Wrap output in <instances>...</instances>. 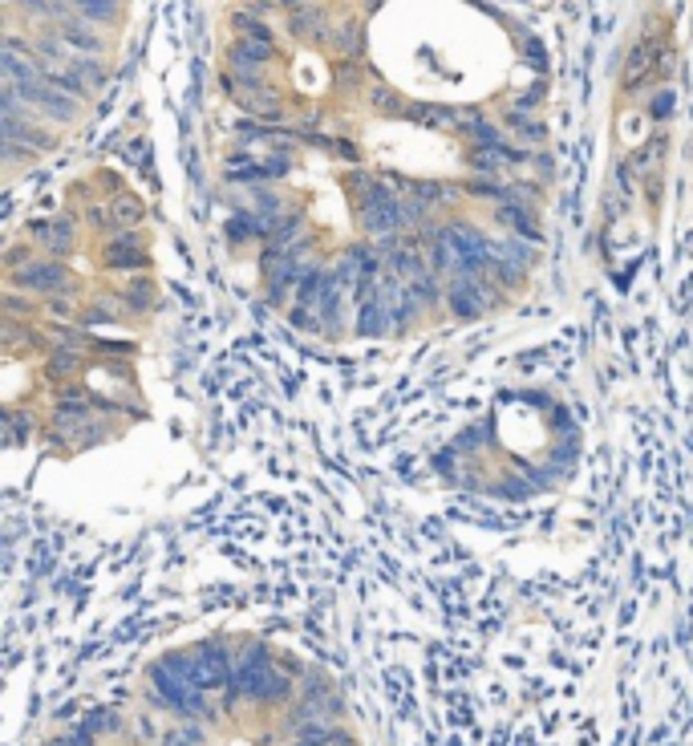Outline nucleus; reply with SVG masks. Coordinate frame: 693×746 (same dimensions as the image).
Segmentation results:
<instances>
[{
    "instance_id": "1a4fd4ad",
    "label": "nucleus",
    "mask_w": 693,
    "mask_h": 746,
    "mask_svg": "<svg viewBox=\"0 0 693 746\" xmlns=\"http://www.w3.org/2000/svg\"><path fill=\"white\" fill-rule=\"evenodd\" d=\"M240 106L248 110V118H268V122H276L280 114H284V98L276 94V86L268 82L264 90H256V94H244L240 98Z\"/></svg>"
},
{
    "instance_id": "f3484780",
    "label": "nucleus",
    "mask_w": 693,
    "mask_h": 746,
    "mask_svg": "<svg viewBox=\"0 0 693 746\" xmlns=\"http://www.w3.org/2000/svg\"><path fill=\"white\" fill-rule=\"evenodd\" d=\"M507 126H511L519 138H527V142H544V138H548V126H544V122H531L523 110H511V114H507Z\"/></svg>"
},
{
    "instance_id": "9d476101",
    "label": "nucleus",
    "mask_w": 693,
    "mask_h": 746,
    "mask_svg": "<svg viewBox=\"0 0 693 746\" xmlns=\"http://www.w3.org/2000/svg\"><path fill=\"white\" fill-rule=\"evenodd\" d=\"M458 130L467 134L479 151H499V146H507L503 142V134H499V126L495 122H487V118H479V114H471V118H462L458 122Z\"/></svg>"
},
{
    "instance_id": "2f4dec72",
    "label": "nucleus",
    "mask_w": 693,
    "mask_h": 746,
    "mask_svg": "<svg viewBox=\"0 0 693 746\" xmlns=\"http://www.w3.org/2000/svg\"><path fill=\"white\" fill-rule=\"evenodd\" d=\"M531 163H535V167H539V171H544V175H548V171H552V155H535V159H531Z\"/></svg>"
},
{
    "instance_id": "20e7f679",
    "label": "nucleus",
    "mask_w": 693,
    "mask_h": 746,
    "mask_svg": "<svg viewBox=\"0 0 693 746\" xmlns=\"http://www.w3.org/2000/svg\"><path fill=\"white\" fill-rule=\"evenodd\" d=\"M53 29H57V37H61L77 57H102V53H106V37L98 33V25H90V21L77 17V5H61Z\"/></svg>"
},
{
    "instance_id": "6e6552de",
    "label": "nucleus",
    "mask_w": 693,
    "mask_h": 746,
    "mask_svg": "<svg viewBox=\"0 0 693 746\" xmlns=\"http://www.w3.org/2000/svg\"><path fill=\"white\" fill-rule=\"evenodd\" d=\"M82 369V345H69V341H61V345H53L49 349V378L53 382H65V378H73V373Z\"/></svg>"
},
{
    "instance_id": "393cba45",
    "label": "nucleus",
    "mask_w": 693,
    "mask_h": 746,
    "mask_svg": "<svg viewBox=\"0 0 693 746\" xmlns=\"http://www.w3.org/2000/svg\"><path fill=\"white\" fill-rule=\"evenodd\" d=\"M491 280H495L499 288H519V284L527 280V272H523V268H515V264H507V260H499V264L491 268Z\"/></svg>"
},
{
    "instance_id": "7ed1b4c3",
    "label": "nucleus",
    "mask_w": 693,
    "mask_h": 746,
    "mask_svg": "<svg viewBox=\"0 0 693 746\" xmlns=\"http://www.w3.org/2000/svg\"><path fill=\"white\" fill-rule=\"evenodd\" d=\"M17 90V98L41 118V122H53V126H69V122H77V114H82V102H73L69 94H61V90H53L45 78L41 82H33V86H13Z\"/></svg>"
},
{
    "instance_id": "f8f14e48",
    "label": "nucleus",
    "mask_w": 693,
    "mask_h": 746,
    "mask_svg": "<svg viewBox=\"0 0 693 746\" xmlns=\"http://www.w3.org/2000/svg\"><path fill=\"white\" fill-rule=\"evenodd\" d=\"M495 256L507 260V264H515V268H523V272H531V264H535V248L523 244L519 236H503V240H495Z\"/></svg>"
},
{
    "instance_id": "f257e3e1",
    "label": "nucleus",
    "mask_w": 693,
    "mask_h": 746,
    "mask_svg": "<svg viewBox=\"0 0 693 746\" xmlns=\"http://www.w3.org/2000/svg\"><path fill=\"white\" fill-rule=\"evenodd\" d=\"M357 219H361V232L377 236V240H390L406 232V211H402V195L390 191V179H373L361 195H353Z\"/></svg>"
},
{
    "instance_id": "c85d7f7f",
    "label": "nucleus",
    "mask_w": 693,
    "mask_h": 746,
    "mask_svg": "<svg viewBox=\"0 0 693 746\" xmlns=\"http://www.w3.org/2000/svg\"><path fill=\"white\" fill-rule=\"evenodd\" d=\"M94 349H102V353H118V357H134V345H126V341H94Z\"/></svg>"
},
{
    "instance_id": "473e14b6",
    "label": "nucleus",
    "mask_w": 693,
    "mask_h": 746,
    "mask_svg": "<svg viewBox=\"0 0 693 746\" xmlns=\"http://www.w3.org/2000/svg\"><path fill=\"white\" fill-rule=\"evenodd\" d=\"M53 746H57V742H53Z\"/></svg>"
},
{
    "instance_id": "5701e85b",
    "label": "nucleus",
    "mask_w": 693,
    "mask_h": 746,
    "mask_svg": "<svg viewBox=\"0 0 693 746\" xmlns=\"http://www.w3.org/2000/svg\"><path fill=\"white\" fill-rule=\"evenodd\" d=\"M467 163L483 175V179H491L499 167H503V155L499 151H479V146H471V155H467Z\"/></svg>"
},
{
    "instance_id": "9b49d317",
    "label": "nucleus",
    "mask_w": 693,
    "mask_h": 746,
    "mask_svg": "<svg viewBox=\"0 0 693 746\" xmlns=\"http://www.w3.org/2000/svg\"><path fill=\"white\" fill-rule=\"evenodd\" d=\"M118 301L130 309V313H146L150 305H154V280L150 276H138V280H130L122 292H118Z\"/></svg>"
},
{
    "instance_id": "a211bd4d",
    "label": "nucleus",
    "mask_w": 693,
    "mask_h": 746,
    "mask_svg": "<svg viewBox=\"0 0 693 746\" xmlns=\"http://www.w3.org/2000/svg\"><path fill=\"white\" fill-rule=\"evenodd\" d=\"M138 219H142V203H138L134 195H122V199L114 203V223H118V232H134Z\"/></svg>"
},
{
    "instance_id": "6ab92c4d",
    "label": "nucleus",
    "mask_w": 693,
    "mask_h": 746,
    "mask_svg": "<svg viewBox=\"0 0 693 746\" xmlns=\"http://www.w3.org/2000/svg\"><path fill=\"white\" fill-rule=\"evenodd\" d=\"M653 69V53H645V49H633V57H629V65H625V90H637L641 86V78Z\"/></svg>"
},
{
    "instance_id": "ddd939ff",
    "label": "nucleus",
    "mask_w": 693,
    "mask_h": 746,
    "mask_svg": "<svg viewBox=\"0 0 693 746\" xmlns=\"http://www.w3.org/2000/svg\"><path fill=\"white\" fill-rule=\"evenodd\" d=\"M122 5L114 0H86V5H77V17L90 21V25H122Z\"/></svg>"
},
{
    "instance_id": "dca6fc26",
    "label": "nucleus",
    "mask_w": 693,
    "mask_h": 746,
    "mask_svg": "<svg viewBox=\"0 0 693 746\" xmlns=\"http://www.w3.org/2000/svg\"><path fill=\"white\" fill-rule=\"evenodd\" d=\"M369 102H373V110H377V114H394V118L410 114L406 98H402L398 90H390V86H373V90H369Z\"/></svg>"
},
{
    "instance_id": "a878e982",
    "label": "nucleus",
    "mask_w": 693,
    "mask_h": 746,
    "mask_svg": "<svg viewBox=\"0 0 693 746\" xmlns=\"http://www.w3.org/2000/svg\"><path fill=\"white\" fill-rule=\"evenodd\" d=\"M491 491L503 495V499H527V495H535L539 487H535V483H523V479H499Z\"/></svg>"
},
{
    "instance_id": "39448f33",
    "label": "nucleus",
    "mask_w": 693,
    "mask_h": 746,
    "mask_svg": "<svg viewBox=\"0 0 693 746\" xmlns=\"http://www.w3.org/2000/svg\"><path fill=\"white\" fill-rule=\"evenodd\" d=\"M102 268L110 272H130V268H150L146 240L138 232H118L102 244Z\"/></svg>"
},
{
    "instance_id": "cd10ccee",
    "label": "nucleus",
    "mask_w": 693,
    "mask_h": 746,
    "mask_svg": "<svg viewBox=\"0 0 693 746\" xmlns=\"http://www.w3.org/2000/svg\"><path fill=\"white\" fill-rule=\"evenodd\" d=\"M5 305H9V313H13V317H29L25 309H33V301H25L21 292H9V296H5Z\"/></svg>"
},
{
    "instance_id": "412c9836",
    "label": "nucleus",
    "mask_w": 693,
    "mask_h": 746,
    "mask_svg": "<svg viewBox=\"0 0 693 746\" xmlns=\"http://www.w3.org/2000/svg\"><path fill=\"white\" fill-rule=\"evenodd\" d=\"M231 25L240 29V37H252V41H268V45H276L268 21H256V17H248V13H236V17H231Z\"/></svg>"
},
{
    "instance_id": "2eb2a0df",
    "label": "nucleus",
    "mask_w": 693,
    "mask_h": 746,
    "mask_svg": "<svg viewBox=\"0 0 693 746\" xmlns=\"http://www.w3.org/2000/svg\"><path fill=\"white\" fill-rule=\"evenodd\" d=\"M69 69L82 78L90 90H98V86H106V78H110V69H106V61L102 57H77L73 53V61H69Z\"/></svg>"
},
{
    "instance_id": "4be33fe9",
    "label": "nucleus",
    "mask_w": 693,
    "mask_h": 746,
    "mask_svg": "<svg viewBox=\"0 0 693 746\" xmlns=\"http://www.w3.org/2000/svg\"><path fill=\"white\" fill-rule=\"evenodd\" d=\"M252 211H260V215H280L284 211V195L280 191H272V187H252Z\"/></svg>"
},
{
    "instance_id": "f03ea898",
    "label": "nucleus",
    "mask_w": 693,
    "mask_h": 746,
    "mask_svg": "<svg viewBox=\"0 0 693 746\" xmlns=\"http://www.w3.org/2000/svg\"><path fill=\"white\" fill-rule=\"evenodd\" d=\"M9 292H25L29 301L33 296L57 301V296L73 292V276H69V268H61V260H33L29 268L9 272Z\"/></svg>"
},
{
    "instance_id": "0eeeda50",
    "label": "nucleus",
    "mask_w": 693,
    "mask_h": 746,
    "mask_svg": "<svg viewBox=\"0 0 693 746\" xmlns=\"http://www.w3.org/2000/svg\"><path fill=\"white\" fill-rule=\"evenodd\" d=\"M495 219L503 223L511 236H519L523 244H539V240H544V232H539V223H535V207H527V203H519V199L495 207Z\"/></svg>"
},
{
    "instance_id": "b1692460",
    "label": "nucleus",
    "mask_w": 693,
    "mask_h": 746,
    "mask_svg": "<svg viewBox=\"0 0 693 746\" xmlns=\"http://www.w3.org/2000/svg\"><path fill=\"white\" fill-rule=\"evenodd\" d=\"M77 321H82L86 329H102V325H118L122 317H118V313H114L110 305H98V301H94V305H90V309H86L82 317H77Z\"/></svg>"
},
{
    "instance_id": "7c9ffc66",
    "label": "nucleus",
    "mask_w": 693,
    "mask_h": 746,
    "mask_svg": "<svg viewBox=\"0 0 693 746\" xmlns=\"http://www.w3.org/2000/svg\"><path fill=\"white\" fill-rule=\"evenodd\" d=\"M49 313H53L57 321H69V317H73V305H69V301H61V296H57V301H49Z\"/></svg>"
},
{
    "instance_id": "423d86ee",
    "label": "nucleus",
    "mask_w": 693,
    "mask_h": 746,
    "mask_svg": "<svg viewBox=\"0 0 693 746\" xmlns=\"http://www.w3.org/2000/svg\"><path fill=\"white\" fill-rule=\"evenodd\" d=\"M276 57V45L268 41H252V37H240V41H231L227 49V65L231 73H264V65Z\"/></svg>"
},
{
    "instance_id": "aec40b11",
    "label": "nucleus",
    "mask_w": 693,
    "mask_h": 746,
    "mask_svg": "<svg viewBox=\"0 0 693 746\" xmlns=\"http://www.w3.org/2000/svg\"><path fill=\"white\" fill-rule=\"evenodd\" d=\"M256 236V223H252V211H236V215H227V240L231 244H244Z\"/></svg>"
},
{
    "instance_id": "4468645a",
    "label": "nucleus",
    "mask_w": 693,
    "mask_h": 746,
    "mask_svg": "<svg viewBox=\"0 0 693 746\" xmlns=\"http://www.w3.org/2000/svg\"><path fill=\"white\" fill-rule=\"evenodd\" d=\"M73 244H77L73 215H57V219H53V232H49V240H45L49 256H53V260H57V256H69V252H73Z\"/></svg>"
},
{
    "instance_id": "bb28decb",
    "label": "nucleus",
    "mask_w": 693,
    "mask_h": 746,
    "mask_svg": "<svg viewBox=\"0 0 693 746\" xmlns=\"http://www.w3.org/2000/svg\"><path fill=\"white\" fill-rule=\"evenodd\" d=\"M669 114H673V90H657V94H653V102H649V118L665 122Z\"/></svg>"
},
{
    "instance_id": "c756f323",
    "label": "nucleus",
    "mask_w": 693,
    "mask_h": 746,
    "mask_svg": "<svg viewBox=\"0 0 693 746\" xmlns=\"http://www.w3.org/2000/svg\"><path fill=\"white\" fill-rule=\"evenodd\" d=\"M57 746H94V734H86L82 726H77V730H73V734H65Z\"/></svg>"
}]
</instances>
